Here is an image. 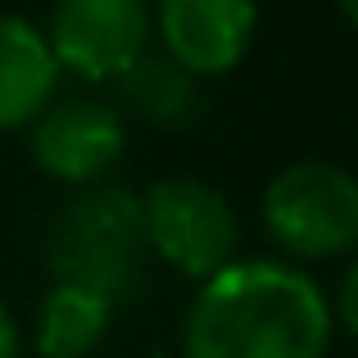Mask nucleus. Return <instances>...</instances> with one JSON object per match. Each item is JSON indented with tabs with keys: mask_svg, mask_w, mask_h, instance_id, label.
<instances>
[{
	"mask_svg": "<svg viewBox=\"0 0 358 358\" xmlns=\"http://www.w3.org/2000/svg\"><path fill=\"white\" fill-rule=\"evenodd\" d=\"M336 322L327 290L281 259H236L200 281L186 308V358H327Z\"/></svg>",
	"mask_w": 358,
	"mask_h": 358,
	"instance_id": "f257e3e1",
	"label": "nucleus"
},
{
	"mask_svg": "<svg viewBox=\"0 0 358 358\" xmlns=\"http://www.w3.org/2000/svg\"><path fill=\"white\" fill-rule=\"evenodd\" d=\"M50 272L64 286L100 295L105 304H122L145 281V227L141 195L127 186H87L50 227Z\"/></svg>",
	"mask_w": 358,
	"mask_h": 358,
	"instance_id": "f03ea898",
	"label": "nucleus"
},
{
	"mask_svg": "<svg viewBox=\"0 0 358 358\" xmlns=\"http://www.w3.org/2000/svg\"><path fill=\"white\" fill-rule=\"evenodd\" d=\"M150 259H164L191 281H209L241 259V222L218 186L200 177H159L141 195Z\"/></svg>",
	"mask_w": 358,
	"mask_h": 358,
	"instance_id": "7ed1b4c3",
	"label": "nucleus"
},
{
	"mask_svg": "<svg viewBox=\"0 0 358 358\" xmlns=\"http://www.w3.org/2000/svg\"><path fill=\"white\" fill-rule=\"evenodd\" d=\"M263 227L295 259H345L358 245V182L327 159L281 168L263 186Z\"/></svg>",
	"mask_w": 358,
	"mask_h": 358,
	"instance_id": "20e7f679",
	"label": "nucleus"
},
{
	"mask_svg": "<svg viewBox=\"0 0 358 358\" xmlns=\"http://www.w3.org/2000/svg\"><path fill=\"white\" fill-rule=\"evenodd\" d=\"M41 36L59 73L114 82L150 50V0H55Z\"/></svg>",
	"mask_w": 358,
	"mask_h": 358,
	"instance_id": "39448f33",
	"label": "nucleus"
},
{
	"mask_svg": "<svg viewBox=\"0 0 358 358\" xmlns=\"http://www.w3.org/2000/svg\"><path fill=\"white\" fill-rule=\"evenodd\" d=\"M27 150L36 168L64 186H96L118 168L127 150L122 114L105 100H50L27 127Z\"/></svg>",
	"mask_w": 358,
	"mask_h": 358,
	"instance_id": "423d86ee",
	"label": "nucleus"
},
{
	"mask_svg": "<svg viewBox=\"0 0 358 358\" xmlns=\"http://www.w3.org/2000/svg\"><path fill=\"white\" fill-rule=\"evenodd\" d=\"M150 27L164 41V55L195 82L222 78L250 55L259 32L254 0H155Z\"/></svg>",
	"mask_w": 358,
	"mask_h": 358,
	"instance_id": "0eeeda50",
	"label": "nucleus"
},
{
	"mask_svg": "<svg viewBox=\"0 0 358 358\" xmlns=\"http://www.w3.org/2000/svg\"><path fill=\"white\" fill-rule=\"evenodd\" d=\"M59 64L41 27L23 14H0V131L32 127L55 100Z\"/></svg>",
	"mask_w": 358,
	"mask_h": 358,
	"instance_id": "6e6552de",
	"label": "nucleus"
},
{
	"mask_svg": "<svg viewBox=\"0 0 358 358\" xmlns=\"http://www.w3.org/2000/svg\"><path fill=\"white\" fill-rule=\"evenodd\" d=\"M109 322H114V304H105L91 290L55 281L45 290V299L36 304V327H32L36 354L41 358H87L109 336Z\"/></svg>",
	"mask_w": 358,
	"mask_h": 358,
	"instance_id": "1a4fd4ad",
	"label": "nucleus"
},
{
	"mask_svg": "<svg viewBox=\"0 0 358 358\" xmlns=\"http://www.w3.org/2000/svg\"><path fill=\"white\" fill-rule=\"evenodd\" d=\"M122 105L150 127H186L200 109V82L186 69H177L168 55H141L131 69L114 78Z\"/></svg>",
	"mask_w": 358,
	"mask_h": 358,
	"instance_id": "9d476101",
	"label": "nucleus"
},
{
	"mask_svg": "<svg viewBox=\"0 0 358 358\" xmlns=\"http://www.w3.org/2000/svg\"><path fill=\"white\" fill-rule=\"evenodd\" d=\"M327 308H331L336 331L350 336L354 327H358V268H354V263L341 272V286H336V295H327Z\"/></svg>",
	"mask_w": 358,
	"mask_h": 358,
	"instance_id": "9b49d317",
	"label": "nucleus"
},
{
	"mask_svg": "<svg viewBox=\"0 0 358 358\" xmlns=\"http://www.w3.org/2000/svg\"><path fill=\"white\" fill-rule=\"evenodd\" d=\"M0 358H23V331L5 304H0Z\"/></svg>",
	"mask_w": 358,
	"mask_h": 358,
	"instance_id": "f8f14e48",
	"label": "nucleus"
},
{
	"mask_svg": "<svg viewBox=\"0 0 358 358\" xmlns=\"http://www.w3.org/2000/svg\"><path fill=\"white\" fill-rule=\"evenodd\" d=\"M331 5L341 9V18H345V23H354V18H358V0H331Z\"/></svg>",
	"mask_w": 358,
	"mask_h": 358,
	"instance_id": "ddd939ff",
	"label": "nucleus"
}]
</instances>
